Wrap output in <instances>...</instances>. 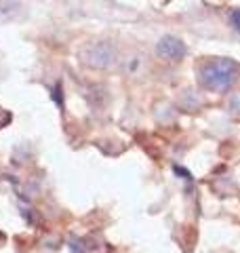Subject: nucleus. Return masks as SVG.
<instances>
[{"instance_id": "f03ea898", "label": "nucleus", "mask_w": 240, "mask_h": 253, "mask_svg": "<svg viewBox=\"0 0 240 253\" xmlns=\"http://www.w3.org/2000/svg\"><path fill=\"white\" fill-rule=\"evenodd\" d=\"M80 61L95 70H106L116 59V49L110 42H89L78 53Z\"/></svg>"}, {"instance_id": "7ed1b4c3", "label": "nucleus", "mask_w": 240, "mask_h": 253, "mask_svg": "<svg viewBox=\"0 0 240 253\" xmlns=\"http://www.w3.org/2000/svg\"><path fill=\"white\" fill-rule=\"evenodd\" d=\"M156 53L166 61H179L186 55V44L175 36H164L160 38L156 44Z\"/></svg>"}, {"instance_id": "0eeeda50", "label": "nucleus", "mask_w": 240, "mask_h": 253, "mask_svg": "<svg viewBox=\"0 0 240 253\" xmlns=\"http://www.w3.org/2000/svg\"><path fill=\"white\" fill-rule=\"evenodd\" d=\"M232 26H234V28L240 32V9L232 11Z\"/></svg>"}, {"instance_id": "6e6552de", "label": "nucleus", "mask_w": 240, "mask_h": 253, "mask_svg": "<svg viewBox=\"0 0 240 253\" xmlns=\"http://www.w3.org/2000/svg\"><path fill=\"white\" fill-rule=\"evenodd\" d=\"M2 245H6V234L0 232V247H2Z\"/></svg>"}, {"instance_id": "423d86ee", "label": "nucleus", "mask_w": 240, "mask_h": 253, "mask_svg": "<svg viewBox=\"0 0 240 253\" xmlns=\"http://www.w3.org/2000/svg\"><path fill=\"white\" fill-rule=\"evenodd\" d=\"M53 99L59 101V108H63V97H61V84H55L53 89Z\"/></svg>"}, {"instance_id": "39448f33", "label": "nucleus", "mask_w": 240, "mask_h": 253, "mask_svg": "<svg viewBox=\"0 0 240 253\" xmlns=\"http://www.w3.org/2000/svg\"><path fill=\"white\" fill-rule=\"evenodd\" d=\"M70 247H72V253H86L84 251V245H82V241H80V239H72Z\"/></svg>"}, {"instance_id": "20e7f679", "label": "nucleus", "mask_w": 240, "mask_h": 253, "mask_svg": "<svg viewBox=\"0 0 240 253\" xmlns=\"http://www.w3.org/2000/svg\"><path fill=\"white\" fill-rule=\"evenodd\" d=\"M9 123H11V112L4 108H0V129H4Z\"/></svg>"}, {"instance_id": "f257e3e1", "label": "nucleus", "mask_w": 240, "mask_h": 253, "mask_svg": "<svg viewBox=\"0 0 240 253\" xmlns=\"http://www.w3.org/2000/svg\"><path fill=\"white\" fill-rule=\"evenodd\" d=\"M238 66L230 59H209L198 68V81L209 91H228L236 83Z\"/></svg>"}]
</instances>
